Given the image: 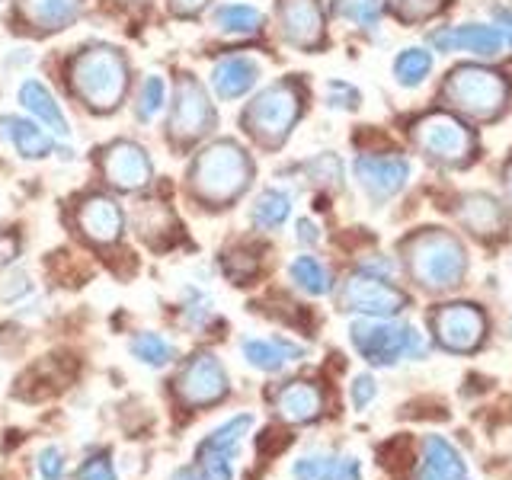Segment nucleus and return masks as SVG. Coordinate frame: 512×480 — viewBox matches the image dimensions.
I'll use <instances>...</instances> for the list:
<instances>
[{
  "mask_svg": "<svg viewBox=\"0 0 512 480\" xmlns=\"http://www.w3.org/2000/svg\"><path fill=\"white\" fill-rule=\"evenodd\" d=\"M288 276H292V282L308 295H327L330 285H333L330 269L320 260H314V256H298V260H292Z\"/></svg>",
  "mask_w": 512,
  "mask_h": 480,
  "instance_id": "nucleus-28",
  "label": "nucleus"
},
{
  "mask_svg": "<svg viewBox=\"0 0 512 480\" xmlns=\"http://www.w3.org/2000/svg\"><path fill=\"white\" fill-rule=\"evenodd\" d=\"M301 106H304V93L295 80H279V84L266 87L244 112V125L247 132L263 141V144H282L288 132L295 128L301 119Z\"/></svg>",
  "mask_w": 512,
  "mask_h": 480,
  "instance_id": "nucleus-5",
  "label": "nucleus"
},
{
  "mask_svg": "<svg viewBox=\"0 0 512 480\" xmlns=\"http://www.w3.org/2000/svg\"><path fill=\"white\" fill-rule=\"evenodd\" d=\"M356 180L375 202L397 196L410 180V160L407 157H381V154H362L356 157Z\"/></svg>",
  "mask_w": 512,
  "mask_h": 480,
  "instance_id": "nucleus-14",
  "label": "nucleus"
},
{
  "mask_svg": "<svg viewBox=\"0 0 512 480\" xmlns=\"http://www.w3.org/2000/svg\"><path fill=\"white\" fill-rule=\"evenodd\" d=\"M224 272H228L231 282H250L256 272H260V256H253L247 250H231L228 256H224Z\"/></svg>",
  "mask_w": 512,
  "mask_h": 480,
  "instance_id": "nucleus-34",
  "label": "nucleus"
},
{
  "mask_svg": "<svg viewBox=\"0 0 512 480\" xmlns=\"http://www.w3.org/2000/svg\"><path fill=\"white\" fill-rule=\"evenodd\" d=\"M343 16H349L352 23H359L362 29H375L381 20V0H352V4L340 7Z\"/></svg>",
  "mask_w": 512,
  "mask_h": 480,
  "instance_id": "nucleus-36",
  "label": "nucleus"
},
{
  "mask_svg": "<svg viewBox=\"0 0 512 480\" xmlns=\"http://www.w3.org/2000/svg\"><path fill=\"white\" fill-rule=\"evenodd\" d=\"M276 410L288 423H311L324 413V394L311 381H292L276 394Z\"/></svg>",
  "mask_w": 512,
  "mask_h": 480,
  "instance_id": "nucleus-20",
  "label": "nucleus"
},
{
  "mask_svg": "<svg viewBox=\"0 0 512 480\" xmlns=\"http://www.w3.org/2000/svg\"><path fill=\"white\" fill-rule=\"evenodd\" d=\"M336 464L340 458H330V455H311V458H301L295 461V480H333L336 477Z\"/></svg>",
  "mask_w": 512,
  "mask_h": 480,
  "instance_id": "nucleus-33",
  "label": "nucleus"
},
{
  "mask_svg": "<svg viewBox=\"0 0 512 480\" xmlns=\"http://www.w3.org/2000/svg\"><path fill=\"white\" fill-rule=\"evenodd\" d=\"M279 29L288 45L314 52L324 42V10L320 0H279Z\"/></svg>",
  "mask_w": 512,
  "mask_h": 480,
  "instance_id": "nucleus-15",
  "label": "nucleus"
},
{
  "mask_svg": "<svg viewBox=\"0 0 512 480\" xmlns=\"http://www.w3.org/2000/svg\"><path fill=\"white\" fill-rule=\"evenodd\" d=\"M352 343L372 365H394L397 359H423L429 349L416 327L375 324V320L352 324Z\"/></svg>",
  "mask_w": 512,
  "mask_h": 480,
  "instance_id": "nucleus-6",
  "label": "nucleus"
},
{
  "mask_svg": "<svg viewBox=\"0 0 512 480\" xmlns=\"http://www.w3.org/2000/svg\"><path fill=\"white\" fill-rule=\"evenodd\" d=\"M256 80H260V64L247 55L221 58L212 68V90L221 100H240L256 87Z\"/></svg>",
  "mask_w": 512,
  "mask_h": 480,
  "instance_id": "nucleus-18",
  "label": "nucleus"
},
{
  "mask_svg": "<svg viewBox=\"0 0 512 480\" xmlns=\"http://www.w3.org/2000/svg\"><path fill=\"white\" fill-rule=\"evenodd\" d=\"M506 196H509V202H512V164L506 167Z\"/></svg>",
  "mask_w": 512,
  "mask_h": 480,
  "instance_id": "nucleus-50",
  "label": "nucleus"
},
{
  "mask_svg": "<svg viewBox=\"0 0 512 480\" xmlns=\"http://www.w3.org/2000/svg\"><path fill=\"white\" fill-rule=\"evenodd\" d=\"M442 96L448 106L471 119H493L506 109L509 100V80L500 71L477 68V64H464L445 77Z\"/></svg>",
  "mask_w": 512,
  "mask_h": 480,
  "instance_id": "nucleus-4",
  "label": "nucleus"
},
{
  "mask_svg": "<svg viewBox=\"0 0 512 480\" xmlns=\"http://www.w3.org/2000/svg\"><path fill=\"white\" fill-rule=\"evenodd\" d=\"M20 103H23L26 112H32V119L45 122L55 135H61V138L71 135V125H68V119H64L58 100L52 96V90L42 84V80H26V84L20 87Z\"/></svg>",
  "mask_w": 512,
  "mask_h": 480,
  "instance_id": "nucleus-22",
  "label": "nucleus"
},
{
  "mask_svg": "<svg viewBox=\"0 0 512 480\" xmlns=\"http://www.w3.org/2000/svg\"><path fill=\"white\" fill-rule=\"evenodd\" d=\"M448 0H388L391 13L400 23H426L445 10Z\"/></svg>",
  "mask_w": 512,
  "mask_h": 480,
  "instance_id": "nucleus-31",
  "label": "nucleus"
},
{
  "mask_svg": "<svg viewBox=\"0 0 512 480\" xmlns=\"http://www.w3.org/2000/svg\"><path fill=\"white\" fill-rule=\"evenodd\" d=\"M429 45L436 52H471L477 58H493L503 52V32L496 26L461 23V26L436 29L429 36Z\"/></svg>",
  "mask_w": 512,
  "mask_h": 480,
  "instance_id": "nucleus-16",
  "label": "nucleus"
},
{
  "mask_svg": "<svg viewBox=\"0 0 512 480\" xmlns=\"http://www.w3.org/2000/svg\"><path fill=\"white\" fill-rule=\"evenodd\" d=\"M404 263L416 285L429 292H445V288L461 285L468 272V253L461 240L442 228H426L404 240Z\"/></svg>",
  "mask_w": 512,
  "mask_h": 480,
  "instance_id": "nucleus-2",
  "label": "nucleus"
},
{
  "mask_svg": "<svg viewBox=\"0 0 512 480\" xmlns=\"http://www.w3.org/2000/svg\"><path fill=\"white\" fill-rule=\"evenodd\" d=\"M416 480H464V461L452 445L439 436H426L423 461Z\"/></svg>",
  "mask_w": 512,
  "mask_h": 480,
  "instance_id": "nucleus-23",
  "label": "nucleus"
},
{
  "mask_svg": "<svg viewBox=\"0 0 512 480\" xmlns=\"http://www.w3.org/2000/svg\"><path fill=\"white\" fill-rule=\"evenodd\" d=\"M413 144L439 164H468L474 154V132L452 112H429L413 122Z\"/></svg>",
  "mask_w": 512,
  "mask_h": 480,
  "instance_id": "nucleus-7",
  "label": "nucleus"
},
{
  "mask_svg": "<svg viewBox=\"0 0 512 480\" xmlns=\"http://www.w3.org/2000/svg\"><path fill=\"white\" fill-rule=\"evenodd\" d=\"M292 442V436L288 432H282V429H266L260 439H256V452H260V458H269V455H279L282 448Z\"/></svg>",
  "mask_w": 512,
  "mask_h": 480,
  "instance_id": "nucleus-41",
  "label": "nucleus"
},
{
  "mask_svg": "<svg viewBox=\"0 0 512 480\" xmlns=\"http://www.w3.org/2000/svg\"><path fill=\"white\" fill-rule=\"evenodd\" d=\"M212 20L224 36H256L263 29V13L253 4H221Z\"/></svg>",
  "mask_w": 512,
  "mask_h": 480,
  "instance_id": "nucleus-26",
  "label": "nucleus"
},
{
  "mask_svg": "<svg viewBox=\"0 0 512 480\" xmlns=\"http://www.w3.org/2000/svg\"><path fill=\"white\" fill-rule=\"evenodd\" d=\"M240 349H244V359L260 372H279L285 362L304 356V346H295L288 340H244Z\"/></svg>",
  "mask_w": 512,
  "mask_h": 480,
  "instance_id": "nucleus-25",
  "label": "nucleus"
},
{
  "mask_svg": "<svg viewBox=\"0 0 512 480\" xmlns=\"http://www.w3.org/2000/svg\"><path fill=\"white\" fill-rule=\"evenodd\" d=\"M39 474H42V480H61L64 477V452L58 445H48L39 452Z\"/></svg>",
  "mask_w": 512,
  "mask_h": 480,
  "instance_id": "nucleus-39",
  "label": "nucleus"
},
{
  "mask_svg": "<svg viewBox=\"0 0 512 480\" xmlns=\"http://www.w3.org/2000/svg\"><path fill=\"white\" fill-rule=\"evenodd\" d=\"M0 125H4V138H10V144L16 148V154L26 157V160H42V157H48V154L55 151V141L48 138L32 119L7 116Z\"/></svg>",
  "mask_w": 512,
  "mask_h": 480,
  "instance_id": "nucleus-24",
  "label": "nucleus"
},
{
  "mask_svg": "<svg viewBox=\"0 0 512 480\" xmlns=\"http://www.w3.org/2000/svg\"><path fill=\"white\" fill-rule=\"evenodd\" d=\"M119 4H141V0H119Z\"/></svg>",
  "mask_w": 512,
  "mask_h": 480,
  "instance_id": "nucleus-51",
  "label": "nucleus"
},
{
  "mask_svg": "<svg viewBox=\"0 0 512 480\" xmlns=\"http://www.w3.org/2000/svg\"><path fill=\"white\" fill-rule=\"evenodd\" d=\"M304 170H308V176L317 180L320 186H340V180H343V164L336 154H320Z\"/></svg>",
  "mask_w": 512,
  "mask_h": 480,
  "instance_id": "nucleus-35",
  "label": "nucleus"
},
{
  "mask_svg": "<svg viewBox=\"0 0 512 480\" xmlns=\"http://www.w3.org/2000/svg\"><path fill=\"white\" fill-rule=\"evenodd\" d=\"M432 71V55L426 48H404L394 58V77L400 87H420Z\"/></svg>",
  "mask_w": 512,
  "mask_h": 480,
  "instance_id": "nucleus-29",
  "label": "nucleus"
},
{
  "mask_svg": "<svg viewBox=\"0 0 512 480\" xmlns=\"http://www.w3.org/2000/svg\"><path fill=\"white\" fill-rule=\"evenodd\" d=\"M228 394V372L212 352L192 356L176 375V397L186 407H212Z\"/></svg>",
  "mask_w": 512,
  "mask_h": 480,
  "instance_id": "nucleus-11",
  "label": "nucleus"
},
{
  "mask_svg": "<svg viewBox=\"0 0 512 480\" xmlns=\"http://www.w3.org/2000/svg\"><path fill=\"white\" fill-rule=\"evenodd\" d=\"M298 240H301V244H317V240H320V234H317V224L311 221V218H301L298 221Z\"/></svg>",
  "mask_w": 512,
  "mask_h": 480,
  "instance_id": "nucleus-46",
  "label": "nucleus"
},
{
  "mask_svg": "<svg viewBox=\"0 0 512 480\" xmlns=\"http://www.w3.org/2000/svg\"><path fill=\"white\" fill-rule=\"evenodd\" d=\"M343 311L352 314H368V317H394L397 311L407 308V295L394 288L388 279L372 276V272H359L343 282L340 292Z\"/></svg>",
  "mask_w": 512,
  "mask_h": 480,
  "instance_id": "nucleus-10",
  "label": "nucleus"
},
{
  "mask_svg": "<svg viewBox=\"0 0 512 480\" xmlns=\"http://www.w3.org/2000/svg\"><path fill=\"white\" fill-rule=\"evenodd\" d=\"M327 103L333 109H356L359 106V90L356 87H349L343 84V80H330V87H327Z\"/></svg>",
  "mask_w": 512,
  "mask_h": 480,
  "instance_id": "nucleus-40",
  "label": "nucleus"
},
{
  "mask_svg": "<svg viewBox=\"0 0 512 480\" xmlns=\"http://www.w3.org/2000/svg\"><path fill=\"white\" fill-rule=\"evenodd\" d=\"M496 29H500L503 39L512 45V10H496Z\"/></svg>",
  "mask_w": 512,
  "mask_h": 480,
  "instance_id": "nucleus-47",
  "label": "nucleus"
},
{
  "mask_svg": "<svg viewBox=\"0 0 512 480\" xmlns=\"http://www.w3.org/2000/svg\"><path fill=\"white\" fill-rule=\"evenodd\" d=\"M77 480H116V468H112L109 455H93L80 464Z\"/></svg>",
  "mask_w": 512,
  "mask_h": 480,
  "instance_id": "nucleus-38",
  "label": "nucleus"
},
{
  "mask_svg": "<svg viewBox=\"0 0 512 480\" xmlns=\"http://www.w3.org/2000/svg\"><path fill=\"white\" fill-rule=\"evenodd\" d=\"M253 180V160L237 141H215L192 160L189 186L192 196L212 208H228L247 192Z\"/></svg>",
  "mask_w": 512,
  "mask_h": 480,
  "instance_id": "nucleus-1",
  "label": "nucleus"
},
{
  "mask_svg": "<svg viewBox=\"0 0 512 480\" xmlns=\"http://www.w3.org/2000/svg\"><path fill=\"white\" fill-rule=\"evenodd\" d=\"M250 426H253V416L240 413L224 426H218L212 436L199 445L196 461L205 480H234V455H237L240 436H247Z\"/></svg>",
  "mask_w": 512,
  "mask_h": 480,
  "instance_id": "nucleus-12",
  "label": "nucleus"
},
{
  "mask_svg": "<svg viewBox=\"0 0 512 480\" xmlns=\"http://www.w3.org/2000/svg\"><path fill=\"white\" fill-rule=\"evenodd\" d=\"M381 464L388 471H404L407 464H410V439H391L388 445H381Z\"/></svg>",
  "mask_w": 512,
  "mask_h": 480,
  "instance_id": "nucleus-37",
  "label": "nucleus"
},
{
  "mask_svg": "<svg viewBox=\"0 0 512 480\" xmlns=\"http://www.w3.org/2000/svg\"><path fill=\"white\" fill-rule=\"evenodd\" d=\"M173 480H199V477L192 474V471H186V468H183V471H176V474H173Z\"/></svg>",
  "mask_w": 512,
  "mask_h": 480,
  "instance_id": "nucleus-49",
  "label": "nucleus"
},
{
  "mask_svg": "<svg viewBox=\"0 0 512 480\" xmlns=\"http://www.w3.org/2000/svg\"><path fill=\"white\" fill-rule=\"evenodd\" d=\"M458 221L471 234L493 237L506 228V212L493 196H487V192H468V196L458 202Z\"/></svg>",
  "mask_w": 512,
  "mask_h": 480,
  "instance_id": "nucleus-19",
  "label": "nucleus"
},
{
  "mask_svg": "<svg viewBox=\"0 0 512 480\" xmlns=\"http://www.w3.org/2000/svg\"><path fill=\"white\" fill-rule=\"evenodd\" d=\"M103 173H106V180L112 186L125 189V192L144 189L154 180V167H151L148 151H144L141 144L125 141V138L112 141L109 148L103 151Z\"/></svg>",
  "mask_w": 512,
  "mask_h": 480,
  "instance_id": "nucleus-13",
  "label": "nucleus"
},
{
  "mask_svg": "<svg viewBox=\"0 0 512 480\" xmlns=\"http://www.w3.org/2000/svg\"><path fill=\"white\" fill-rule=\"evenodd\" d=\"M23 292H29L26 276H13V285H10V288H4V298H7V301H13L16 295H23Z\"/></svg>",
  "mask_w": 512,
  "mask_h": 480,
  "instance_id": "nucleus-48",
  "label": "nucleus"
},
{
  "mask_svg": "<svg viewBox=\"0 0 512 480\" xmlns=\"http://www.w3.org/2000/svg\"><path fill=\"white\" fill-rule=\"evenodd\" d=\"M333 480H362V468L356 458H340L336 464V477Z\"/></svg>",
  "mask_w": 512,
  "mask_h": 480,
  "instance_id": "nucleus-44",
  "label": "nucleus"
},
{
  "mask_svg": "<svg viewBox=\"0 0 512 480\" xmlns=\"http://www.w3.org/2000/svg\"><path fill=\"white\" fill-rule=\"evenodd\" d=\"M215 125V106L208 100L205 87L196 77H180V84L173 90V106H170V135L176 141H196L202 135L212 132Z\"/></svg>",
  "mask_w": 512,
  "mask_h": 480,
  "instance_id": "nucleus-8",
  "label": "nucleus"
},
{
  "mask_svg": "<svg viewBox=\"0 0 512 480\" xmlns=\"http://www.w3.org/2000/svg\"><path fill=\"white\" fill-rule=\"evenodd\" d=\"M292 215V196L282 189H263L253 202V224L263 231H276Z\"/></svg>",
  "mask_w": 512,
  "mask_h": 480,
  "instance_id": "nucleus-27",
  "label": "nucleus"
},
{
  "mask_svg": "<svg viewBox=\"0 0 512 480\" xmlns=\"http://www.w3.org/2000/svg\"><path fill=\"white\" fill-rule=\"evenodd\" d=\"M164 103H167V84H164V77L151 74V77L141 84L135 116H138L141 122H151V119L157 116V112L164 109Z\"/></svg>",
  "mask_w": 512,
  "mask_h": 480,
  "instance_id": "nucleus-32",
  "label": "nucleus"
},
{
  "mask_svg": "<svg viewBox=\"0 0 512 480\" xmlns=\"http://www.w3.org/2000/svg\"><path fill=\"white\" fill-rule=\"evenodd\" d=\"M16 256H20V237H16V234H7V231H0V266L13 263Z\"/></svg>",
  "mask_w": 512,
  "mask_h": 480,
  "instance_id": "nucleus-43",
  "label": "nucleus"
},
{
  "mask_svg": "<svg viewBox=\"0 0 512 480\" xmlns=\"http://www.w3.org/2000/svg\"><path fill=\"white\" fill-rule=\"evenodd\" d=\"M132 356L144 365L160 368V365H170L176 359V349L160 333H138L132 340Z\"/></svg>",
  "mask_w": 512,
  "mask_h": 480,
  "instance_id": "nucleus-30",
  "label": "nucleus"
},
{
  "mask_svg": "<svg viewBox=\"0 0 512 480\" xmlns=\"http://www.w3.org/2000/svg\"><path fill=\"white\" fill-rule=\"evenodd\" d=\"M375 394H378V388H375V378H372V375H359L356 384H352V404H356L359 410H362Z\"/></svg>",
  "mask_w": 512,
  "mask_h": 480,
  "instance_id": "nucleus-42",
  "label": "nucleus"
},
{
  "mask_svg": "<svg viewBox=\"0 0 512 480\" xmlns=\"http://www.w3.org/2000/svg\"><path fill=\"white\" fill-rule=\"evenodd\" d=\"M80 231H84L93 244H116L125 231V215L116 199L109 196H90L80 202Z\"/></svg>",
  "mask_w": 512,
  "mask_h": 480,
  "instance_id": "nucleus-17",
  "label": "nucleus"
},
{
  "mask_svg": "<svg viewBox=\"0 0 512 480\" xmlns=\"http://www.w3.org/2000/svg\"><path fill=\"white\" fill-rule=\"evenodd\" d=\"M170 7L180 16H196L208 7V0H170Z\"/></svg>",
  "mask_w": 512,
  "mask_h": 480,
  "instance_id": "nucleus-45",
  "label": "nucleus"
},
{
  "mask_svg": "<svg viewBox=\"0 0 512 480\" xmlns=\"http://www.w3.org/2000/svg\"><path fill=\"white\" fill-rule=\"evenodd\" d=\"M80 10H84V0H20L23 20L39 32L68 29L80 16Z\"/></svg>",
  "mask_w": 512,
  "mask_h": 480,
  "instance_id": "nucleus-21",
  "label": "nucleus"
},
{
  "mask_svg": "<svg viewBox=\"0 0 512 480\" xmlns=\"http://www.w3.org/2000/svg\"><path fill=\"white\" fill-rule=\"evenodd\" d=\"M429 327L448 352H474L487 336V317L477 304L458 301L432 311Z\"/></svg>",
  "mask_w": 512,
  "mask_h": 480,
  "instance_id": "nucleus-9",
  "label": "nucleus"
},
{
  "mask_svg": "<svg viewBox=\"0 0 512 480\" xmlns=\"http://www.w3.org/2000/svg\"><path fill=\"white\" fill-rule=\"evenodd\" d=\"M71 87L96 112H112L128 90V64L119 48L93 45L71 61Z\"/></svg>",
  "mask_w": 512,
  "mask_h": 480,
  "instance_id": "nucleus-3",
  "label": "nucleus"
}]
</instances>
